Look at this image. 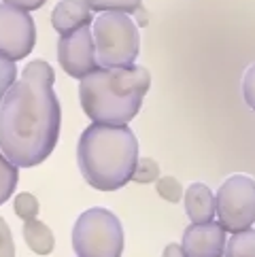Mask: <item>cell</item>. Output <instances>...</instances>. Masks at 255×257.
Listing matches in <instances>:
<instances>
[{
  "instance_id": "obj_5",
  "label": "cell",
  "mask_w": 255,
  "mask_h": 257,
  "mask_svg": "<svg viewBox=\"0 0 255 257\" xmlns=\"http://www.w3.org/2000/svg\"><path fill=\"white\" fill-rule=\"evenodd\" d=\"M72 249L79 257H121V221L108 208H87L72 227Z\"/></svg>"
},
{
  "instance_id": "obj_17",
  "label": "cell",
  "mask_w": 255,
  "mask_h": 257,
  "mask_svg": "<svg viewBox=\"0 0 255 257\" xmlns=\"http://www.w3.org/2000/svg\"><path fill=\"white\" fill-rule=\"evenodd\" d=\"M156 191L158 196L164 198L170 204H177L179 200H183L185 194H183V187H181V183L175 179V177H160L156 181Z\"/></svg>"
},
{
  "instance_id": "obj_14",
  "label": "cell",
  "mask_w": 255,
  "mask_h": 257,
  "mask_svg": "<svg viewBox=\"0 0 255 257\" xmlns=\"http://www.w3.org/2000/svg\"><path fill=\"white\" fill-rule=\"evenodd\" d=\"M89 7L94 11H100V13H108V11H115V13H136L141 11V5L143 0H87Z\"/></svg>"
},
{
  "instance_id": "obj_16",
  "label": "cell",
  "mask_w": 255,
  "mask_h": 257,
  "mask_svg": "<svg viewBox=\"0 0 255 257\" xmlns=\"http://www.w3.org/2000/svg\"><path fill=\"white\" fill-rule=\"evenodd\" d=\"M13 208H15V215L20 217L24 223L34 221L36 215H39V200H36L30 191H22V194L15 198Z\"/></svg>"
},
{
  "instance_id": "obj_10",
  "label": "cell",
  "mask_w": 255,
  "mask_h": 257,
  "mask_svg": "<svg viewBox=\"0 0 255 257\" xmlns=\"http://www.w3.org/2000/svg\"><path fill=\"white\" fill-rule=\"evenodd\" d=\"M92 11L87 0H60L51 11V26L60 36L92 26Z\"/></svg>"
},
{
  "instance_id": "obj_3",
  "label": "cell",
  "mask_w": 255,
  "mask_h": 257,
  "mask_svg": "<svg viewBox=\"0 0 255 257\" xmlns=\"http://www.w3.org/2000/svg\"><path fill=\"white\" fill-rule=\"evenodd\" d=\"M77 162L94 189H121L139 166V141L128 125L92 123L79 139Z\"/></svg>"
},
{
  "instance_id": "obj_12",
  "label": "cell",
  "mask_w": 255,
  "mask_h": 257,
  "mask_svg": "<svg viewBox=\"0 0 255 257\" xmlns=\"http://www.w3.org/2000/svg\"><path fill=\"white\" fill-rule=\"evenodd\" d=\"M24 240L28 244V249L36 255H49L56 249V238H53V232L49 229V225H45L39 219L34 221H26L24 223Z\"/></svg>"
},
{
  "instance_id": "obj_2",
  "label": "cell",
  "mask_w": 255,
  "mask_h": 257,
  "mask_svg": "<svg viewBox=\"0 0 255 257\" xmlns=\"http://www.w3.org/2000/svg\"><path fill=\"white\" fill-rule=\"evenodd\" d=\"M149 87L151 75L143 66L98 68L79 83L81 108L92 123L128 125L139 115Z\"/></svg>"
},
{
  "instance_id": "obj_6",
  "label": "cell",
  "mask_w": 255,
  "mask_h": 257,
  "mask_svg": "<svg viewBox=\"0 0 255 257\" xmlns=\"http://www.w3.org/2000/svg\"><path fill=\"white\" fill-rule=\"evenodd\" d=\"M217 217L232 234L247 232L255 223V181L247 174H232L217 191Z\"/></svg>"
},
{
  "instance_id": "obj_23",
  "label": "cell",
  "mask_w": 255,
  "mask_h": 257,
  "mask_svg": "<svg viewBox=\"0 0 255 257\" xmlns=\"http://www.w3.org/2000/svg\"><path fill=\"white\" fill-rule=\"evenodd\" d=\"M162 257H187L183 244H177V242H170L166 244V249H164V255Z\"/></svg>"
},
{
  "instance_id": "obj_8",
  "label": "cell",
  "mask_w": 255,
  "mask_h": 257,
  "mask_svg": "<svg viewBox=\"0 0 255 257\" xmlns=\"http://www.w3.org/2000/svg\"><path fill=\"white\" fill-rule=\"evenodd\" d=\"M58 62L62 70L72 79H85L94 70L100 68L96 58V43L94 32L89 26L79 28L66 36H60L58 41Z\"/></svg>"
},
{
  "instance_id": "obj_13",
  "label": "cell",
  "mask_w": 255,
  "mask_h": 257,
  "mask_svg": "<svg viewBox=\"0 0 255 257\" xmlns=\"http://www.w3.org/2000/svg\"><path fill=\"white\" fill-rule=\"evenodd\" d=\"M225 257H255V229L232 234L225 246Z\"/></svg>"
},
{
  "instance_id": "obj_18",
  "label": "cell",
  "mask_w": 255,
  "mask_h": 257,
  "mask_svg": "<svg viewBox=\"0 0 255 257\" xmlns=\"http://www.w3.org/2000/svg\"><path fill=\"white\" fill-rule=\"evenodd\" d=\"M160 179V166L153 158H143L139 160V166H136V172L132 181L141 183V185H147V183H156Z\"/></svg>"
},
{
  "instance_id": "obj_21",
  "label": "cell",
  "mask_w": 255,
  "mask_h": 257,
  "mask_svg": "<svg viewBox=\"0 0 255 257\" xmlns=\"http://www.w3.org/2000/svg\"><path fill=\"white\" fill-rule=\"evenodd\" d=\"M13 79H15V62L13 60H3V94L15 85Z\"/></svg>"
},
{
  "instance_id": "obj_20",
  "label": "cell",
  "mask_w": 255,
  "mask_h": 257,
  "mask_svg": "<svg viewBox=\"0 0 255 257\" xmlns=\"http://www.w3.org/2000/svg\"><path fill=\"white\" fill-rule=\"evenodd\" d=\"M0 257H15L13 236L5 219H0Z\"/></svg>"
},
{
  "instance_id": "obj_4",
  "label": "cell",
  "mask_w": 255,
  "mask_h": 257,
  "mask_svg": "<svg viewBox=\"0 0 255 257\" xmlns=\"http://www.w3.org/2000/svg\"><path fill=\"white\" fill-rule=\"evenodd\" d=\"M94 43L100 68L134 66L141 51V34L128 13H100L94 20Z\"/></svg>"
},
{
  "instance_id": "obj_22",
  "label": "cell",
  "mask_w": 255,
  "mask_h": 257,
  "mask_svg": "<svg viewBox=\"0 0 255 257\" xmlns=\"http://www.w3.org/2000/svg\"><path fill=\"white\" fill-rule=\"evenodd\" d=\"M5 5H11L15 9H22V11H36V9H41L47 0H3Z\"/></svg>"
},
{
  "instance_id": "obj_7",
  "label": "cell",
  "mask_w": 255,
  "mask_h": 257,
  "mask_svg": "<svg viewBox=\"0 0 255 257\" xmlns=\"http://www.w3.org/2000/svg\"><path fill=\"white\" fill-rule=\"evenodd\" d=\"M36 43V28L28 11L11 5L0 7V56L3 60L20 62L30 56Z\"/></svg>"
},
{
  "instance_id": "obj_9",
  "label": "cell",
  "mask_w": 255,
  "mask_h": 257,
  "mask_svg": "<svg viewBox=\"0 0 255 257\" xmlns=\"http://www.w3.org/2000/svg\"><path fill=\"white\" fill-rule=\"evenodd\" d=\"M227 229L217 223H189L183 232V249L187 257H223L227 246Z\"/></svg>"
},
{
  "instance_id": "obj_19",
  "label": "cell",
  "mask_w": 255,
  "mask_h": 257,
  "mask_svg": "<svg viewBox=\"0 0 255 257\" xmlns=\"http://www.w3.org/2000/svg\"><path fill=\"white\" fill-rule=\"evenodd\" d=\"M242 96H244V102L255 111V64L247 68L242 77Z\"/></svg>"
},
{
  "instance_id": "obj_1",
  "label": "cell",
  "mask_w": 255,
  "mask_h": 257,
  "mask_svg": "<svg viewBox=\"0 0 255 257\" xmlns=\"http://www.w3.org/2000/svg\"><path fill=\"white\" fill-rule=\"evenodd\" d=\"M56 72L45 60H32L0 104V153L20 168L39 166L60 139L62 108L53 91Z\"/></svg>"
},
{
  "instance_id": "obj_15",
  "label": "cell",
  "mask_w": 255,
  "mask_h": 257,
  "mask_svg": "<svg viewBox=\"0 0 255 257\" xmlns=\"http://www.w3.org/2000/svg\"><path fill=\"white\" fill-rule=\"evenodd\" d=\"M17 179H20L17 177V164L7 158H0V202H7V198H11Z\"/></svg>"
},
{
  "instance_id": "obj_11",
  "label": "cell",
  "mask_w": 255,
  "mask_h": 257,
  "mask_svg": "<svg viewBox=\"0 0 255 257\" xmlns=\"http://www.w3.org/2000/svg\"><path fill=\"white\" fill-rule=\"evenodd\" d=\"M185 213L191 223H208L217 215V196L204 183H191L185 189Z\"/></svg>"
}]
</instances>
